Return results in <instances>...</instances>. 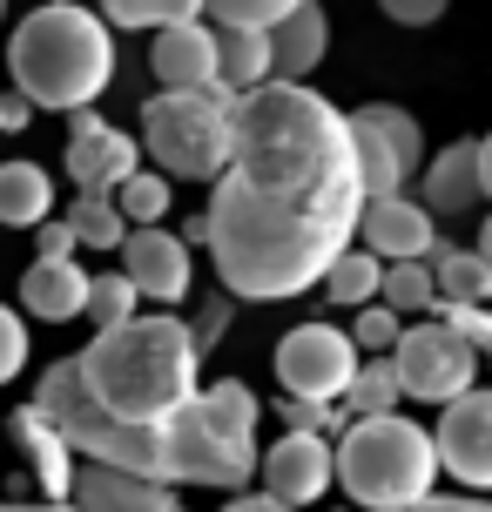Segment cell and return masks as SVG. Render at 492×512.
<instances>
[{"mask_svg": "<svg viewBox=\"0 0 492 512\" xmlns=\"http://www.w3.org/2000/svg\"><path fill=\"white\" fill-rule=\"evenodd\" d=\"M364 176L351 115L311 81H257L236 95V149L209 182V263L230 297L284 304L324 283L358 243Z\"/></svg>", "mask_w": 492, "mask_h": 512, "instance_id": "1", "label": "cell"}, {"mask_svg": "<svg viewBox=\"0 0 492 512\" xmlns=\"http://www.w3.org/2000/svg\"><path fill=\"white\" fill-rule=\"evenodd\" d=\"M34 405L61 425V438L75 445V459L129 465L142 479H169V486H250V472L263 459L257 438L209 425V411L196 398L176 405L169 418H115V411L95 405V391H88L75 358L41 371Z\"/></svg>", "mask_w": 492, "mask_h": 512, "instance_id": "2", "label": "cell"}, {"mask_svg": "<svg viewBox=\"0 0 492 512\" xmlns=\"http://www.w3.org/2000/svg\"><path fill=\"white\" fill-rule=\"evenodd\" d=\"M75 364L102 411H115V418H169L176 405L196 398L203 344H196V331L169 304H156L149 317L135 310L122 324L95 331V344Z\"/></svg>", "mask_w": 492, "mask_h": 512, "instance_id": "3", "label": "cell"}, {"mask_svg": "<svg viewBox=\"0 0 492 512\" xmlns=\"http://www.w3.org/2000/svg\"><path fill=\"white\" fill-rule=\"evenodd\" d=\"M7 68L34 108H81L95 102L108 81H115V34L102 14H88L75 0H48L34 7L14 41H7Z\"/></svg>", "mask_w": 492, "mask_h": 512, "instance_id": "4", "label": "cell"}, {"mask_svg": "<svg viewBox=\"0 0 492 512\" xmlns=\"http://www.w3.org/2000/svg\"><path fill=\"white\" fill-rule=\"evenodd\" d=\"M337 486L371 512H412L439 486V445L432 425H412L405 411H358L337 432Z\"/></svg>", "mask_w": 492, "mask_h": 512, "instance_id": "5", "label": "cell"}, {"mask_svg": "<svg viewBox=\"0 0 492 512\" xmlns=\"http://www.w3.org/2000/svg\"><path fill=\"white\" fill-rule=\"evenodd\" d=\"M236 149V88H162L142 102V155L176 182H216Z\"/></svg>", "mask_w": 492, "mask_h": 512, "instance_id": "6", "label": "cell"}, {"mask_svg": "<svg viewBox=\"0 0 492 512\" xmlns=\"http://www.w3.org/2000/svg\"><path fill=\"white\" fill-rule=\"evenodd\" d=\"M391 364H398L405 398H418V405H445V398H459L479 378V351L445 317L439 324H405L398 344H391Z\"/></svg>", "mask_w": 492, "mask_h": 512, "instance_id": "7", "label": "cell"}, {"mask_svg": "<svg viewBox=\"0 0 492 512\" xmlns=\"http://www.w3.org/2000/svg\"><path fill=\"white\" fill-rule=\"evenodd\" d=\"M351 149H358L364 196L405 189V182L425 169V128L398 102H364V108H351Z\"/></svg>", "mask_w": 492, "mask_h": 512, "instance_id": "8", "label": "cell"}, {"mask_svg": "<svg viewBox=\"0 0 492 512\" xmlns=\"http://www.w3.org/2000/svg\"><path fill=\"white\" fill-rule=\"evenodd\" d=\"M270 364H277V384L290 398H344L364 351H358V337L337 331V324H297Z\"/></svg>", "mask_w": 492, "mask_h": 512, "instance_id": "9", "label": "cell"}, {"mask_svg": "<svg viewBox=\"0 0 492 512\" xmlns=\"http://www.w3.org/2000/svg\"><path fill=\"white\" fill-rule=\"evenodd\" d=\"M432 445H439V472H452L472 492H492V391L466 384L459 398H445Z\"/></svg>", "mask_w": 492, "mask_h": 512, "instance_id": "10", "label": "cell"}, {"mask_svg": "<svg viewBox=\"0 0 492 512\" xmlns=\"http://www.w3.org/2000/svg\"><path fill=\"white\" fill-rule=\"evenodd\" d=\"M257 472H263V486H270L277 506H317V499L337 486V438H324V432H284L257 459Z\"/></svg>", "mask_w": 492, "mask_h": 512, "instance_id": "11", "label": "cell"}, {"mask_svg": "<svg viewBox=\"0 0 492 512\" xmlns=\"http://www.w3.org/2000/svg\"><path fill=\"white\" fill-rule=\"evenodd\" d=\"M129 169H142V142L108 128L88 102L68 108V176H75V189H115Z\"/></svg>", "mask_w": 492, "mask_h": 512, "instance_id": "12", "label": "cell"}, {"mask_svg": "<svg viewBox=\"0 0 492 512\" xmlns=\"http://www.w3.org/2000/svg\"><path fill=\"white\" fill-rule=\"evenodd\" d=\"M122 270L149 304H182L189 297V243L162 223H129L122 236Z\"/></svg>", "mask_w": 492, "mask_h": 512, "instance_id": "13", "label": "cell"}, {"mask_svg": "<svg viewBox=\"0 0 492 512\" xmlns=\"http://www.w3.org/2000/svg\"><path fill=\"white\" fill-rule=\"evenodd\" d=\"M358 243L378 250V256H425L439 243V216L425 209V196L378 189V196H364V209H358Z\"/></svg>", "mask_w": 492, "mask_h": 512, "instance_id": "14", "label": "cell"}, {"mask_svg": "<svg viewBox=\"0 0 492 512\" xmlns=\"http://www.w3.org/2000/svg\"><path fill=\"white\" fill-rule=\"evenodd\" d=\"M68 506H88V512H176V486H169V479H142L129 465L75 459Z\"/></svg>", "mask_w": 492, "mask_h": 512, "instance_id": "15", "label": "cell"}, {"mask_svg": "<svg viewBox=\"0 0 492 512\" xmlns=\"http://www.w3.org/2000/svg\"><path fill=\"white\" fill-rule=\"evenodd\" d=\"M7 432H14V445L27 452L34 492H41L48 506H68V492H75V445L61 438V425H54V418L34 405V398H27V405L7 418Z\"/></svg>", "mask_w": 492, "mask_h": 512, "instance_id": "16", "label": "cell"}, {"mask_svg": "<svg viewBox=\"0 0 492 512\" xmlns=\"http://www.w3.org/2000/svg\"><path fill=\"white\" fill-rule=\"evenodd\" d=\"M149 68H156L162 88H203V81H216V27H209L203 14H196V21L156 27Z\"/></svg>", "mask_w": 492, "mask_h": 512, "instance_id": "17", "label": "cell"}, {"mask_svg": "<svg viewBox=\"0 0 492 512\" xmlns=\"http://www.w3.org/2000/svg\"><path fill=\"white\" fill-rule=\"evenodd\" d=\"M418 196L432 216H472V209L486 203V182H479V142H445L425 169H418Z\"/></svg>", "mask_w": 492, "mask_h": 512, "instance_id": "18", "label": "cell"}, {"mask_svg": "<svg viewBox=\"0 0 492 512\" xmlns=\"http://www.w3.org/2000/svg\"><path fill=\"white\" fill-rule=\"evenodd\" d=\"M324 54H331V21L317 0H297L284 21H270V75L277 81H311Z\"/></svg>", "mask_w": 492, "mask_h": 512, "instance_id": "19", "label": "cell"}, {"mask_svg": "<svg viewBox=\"0 0 492 512\" xmlns=\"http://www.w3.org/2000/svg\"><path fill=\"white\" fill-rule=\"evenodd\" d=\"M88 304V270L75 256H34L21 270V310L41 317V324H68Z\"/></svg>", "mask_w": 492, "mask_h": 512, "instance_id": "20", "label": "cell"}, {"mask_svg": "<svg viewBox=\"0 0 492 512\" xmlns=\"http://www.w3.org/2000/svg\"><path fill=\"white\" fill-rule=\"evenodd\" d=\"M425 263H432V283H439L445 304H492V263L479 250L432 243V250H425ZM439 297H432V304H439Z\"/></svg>", "mask_w": 492, "mask_h": 512, "instance_id": "21", "label": "cell"}, {"mask_svg": "<svg viewBox=\"0 0 492 512\" xmlns=\"http://www.w3.org/2000/svg\"><path fill=\"white\" fill-rule=\"evenodd\" d=\"M41 216H54V176L41 162H0V223L34 230Z\"/></svg>", "mask_w": 492, "mask_h": 512, "instance_id": "22", "label": "cell"}, {"mask_svg": "<svg viewBox=\"0 0 492 512\" xmlns=\"http://www.w3.org/2000/svg\"><path fill=\"white\" fill-rule=\"evenodd\" d=\"M216 81L236 95L270 81V27H216Z\"/></svg>", "mask_w": 492, "mask_h": 512, "instance_id": "23", "label": "cell"}, {"mask_svg": "<svg viewBox=\"0 0 492 512\" xmlns=\"http://www.w3.org/2000/svg\"><path fill=\"white\" fill-rule=\"evenodd\" d=\"M378 277H385V256L358 243V250H344L331 270H324V283H317V290H324L337 310H358V304H371V297H378Z\"/></svg>", "mask_w": 492, "mask_h": 512, "instance_id": "24", "label": "cell"}, {"mask_svg": "<svg viewBox=\"0 0 492 512\" xmlns=\"http://www.w3.org/2000/svg\"><path fill=\"white\" fill-rule=\"evenodd\" d=\"M68 223H75L81 250H122V236H129V216L115 203V189H81Z\"/></svg>", "mask_w": 492, "mask_h": 512, "instance_id": "25", "label": "cell"}, {"mask_svg": "<svg viewBox=\"0 0 492 512\" xmlns=\"http://www.w3.org/2000/svg\"><path fill=\"white\" fill-rule=\"evenodd\" d=\"M378 297H385L398 317H418V310H432V297H439V283H432V263H425V256H385Z\"/></svg>", "mask_w": 492, "mask_h": 512, "instance_id": "26", "label": "cell"}, {"mask_svg": "<svg viewBox=\"0 0 492 512\" xmlns=\"http://www.w3.org/2000/svg\"><path fill=\"white\" fill-rule=\"evenodd\" d=\"M398 398H405V384H398V364H391V351H371V358L358 364L351 391H344L351 418H358V411H398Z\"/></svg>", "mask_w": 492, "mask_h": 512, "instance_id": "27", "label": "cell"}, {"mask_svg": "<svg viewBox=\"0 0 492 512\" xmlns=\"http://www.w3.org/2000/svg\"><path fill=\"white\" fill-rule=\"evenodd\" d=\"M196 405L209 411V425H223V432H250L257 438V418H263V405H257V391L250 384H236V378H223V384H196Z\"/></svg>", "mask_w": 492, "mask_h": 512, "instance_id": "28", "label": "cell"}, {"mask_svg": "<svg viewBox=\"0 0 492 512\" xmlns=\"http://www.w3.org/2000/svg\"><path fill=\"white\" fill-rule=\"evenodd\" d=\"M135 304H142V290L129 283V270H88V304H81V317L95 324V331H108V324H122V317H135Z\"/></svg>", "mask_w": 492, "mask_h": 512, "instance_id": "29", "label": "cell"}, {"mask_svg": "<svg viewBox=\"0 0 492 512\" xmlns=\"http://www.w3.org/2000/svg\"><path fill=\"white\" fill-rule=\"evenodd\" d=\"M169 189H176V176H162V169H129V176L115 182V203H122L129 223H162V216H169Z\"/></svg>", "mask_w": 492, "mask_h": 512, "instance_id": "30", "label": "cell"}, {"mask_svg": "<svg viewBox=\"0 0 492 512\" xmlns=\"http://www.w3.org/2000/svg\"><path fill=\"white\" fill-rule=\"evenodd\" d=\"M203 0H102V21L108 27H169V21H196Z\"/></svg>", "mask_w": 492, "mask_h": 512, "instance_id": "31", "label": "cell"}, {"mask_svg": "<svg viewBox=\"0 0 492 512\" xmlns=\"http://www.w3.org/2000/svg\"><path fill=\"white\" fill-rule=\"evenodd\" d=\"M398 331H405V324H398V310H391L385 297L358 304V317H351V337H358L364 358H371V351H391V344H398Z\"/></svg>", "mask_w": 492, "mask_h": 512, "instance_id": "32", "label": "cell"}, {"mask_svg": "<svg viewBox=\"0 0 492 512\" xmlns=\"http://www.w3.org/2000/svg\"><path fill=\"white\" fill-rule=\"evenodd\" d=\"M297 0H203V14L216 27H270V21H284Z\"/></svg>", "mask_w": 492, "mask_h": 512, "instance_id": "33", "label": "cell"}, {"mask_svg": "<svg viewBox=\"0 0 492 512\" xmlns=\"http://www.w3.org/2000/svg\"><path fill=\"white\" fill-rule=\"evenodd\" d=\"M432 317H445V324H452V331L466 337L472 351H479V364H492V310L486 304H432Z\"/></svg>", "mask_w": 492, "mask_h": 512, "instance_id": "34", "label": "cell"}, {"mask_svg": "<svg viewBox=\"0 0 492 512\" xmlns=\"http://www.w3.org/2000/svg\"><path fill=\"white\" fill-rule=\"evenodd\" d=\"M21 371H27V324H21V310L0 304V384H14Z\"/></svg>", "mask_w": 492, "mask_h": 512, "instance_id": "35", "label": "cell"}, {"mask_svg": "<svg viewBox=\"0 0 492 512\" xmlns=\"http://www.w3.org/2000/svg\"><path fill=\"white\" fill-rule=\"evenodd\" d=\"M75 250H81V236L68 216H41L34 223V256H75Z\"/></svg>", "mask_w": 492, "mask_h": 512, "instance_id": "36", "label": "cell"}, {"mask_svg": "<svg viewBox=\"0 0 492 512\" xmlns=\"http://www.w3.org/2000/svg\"><path fill=\"white\" fill-rule=\"evenodd\" d=\"M378 7H385L398 27H432L445 7H452V0H378Z\"/></svg>", "mask_w": 492, "mask_h": 512, "instance_id": "37", "label": "cell"}, {"mask_svg": "<svg viewBox=\"0 0 492 512\" xmlns=\"http://www.w3.org/2000/svg\"><path fill=\"white\" fill-rule=\"evenodd\" d=\"M189 331H196V344H216V337L230 331V297H216V304H203V317H196V324H189Z\"/></svg>", "mask_w": 492, "mask_h": 512, "instance_id": "38", "label": "cell"}, {"mask_svg": "<svg viewBox=\"0 0 492 512\" xmlns=\"http://www.w3.org/2000/svg\"><path fill=\"white\" fill-rule=\"evenodd\" d=\"M27 122H34V102H27L21 88H14V95H0V135H21Z\"/></svg>", "mask_w": 492, "mask_h": 512, "instance_id": "39", "label": "cell"}, {"mask_svg": "<svg viewBox=\"0 0 492 512\" xmlns=\"http://www.w3.org/2000/svg\"><path fill=\"white\" fill-rule=\"evenodd\" d=\"M230 512H277V499H270V486H263V492H236Z\"/></svg>", "mask_w": 492, "mask_h": 512, "instance_id": "40", "label": "cell"}, {"mask_svg": "<svg viewBox=\"0 0 492 512\" xmlns=\"http://www.w3.org/2000/svg\"><path fill=\"white\" fill-rule=\"evenodd\" d=\"M479 182H486V203H492V135H479Z\"/></svg>", "mask_w": 492, "mask_h": 512, "instance_id": "41", "label": "cell"}, {"mask_svg": "<svg viewBox=\"0 0 492 512\" xmlns=\"http://www.w3.org/2000/svg\"><path fill=\"white\" fill-rule=\"evenodd\" d=\"M182 243H209V216H189L182 223Z\"/></svg>", "mask_w": 492, "mask_h": 512, "instance_id": "42", "label": "cell"}, {"mask_svg": "<svg viewBox=\"0 0 492 512\" xmlns=\"http://www.w3.org/2000/svg\"><path fill=\"white\" fill-rule=\"evenodd\" d=\"M479 256H486V263H492V216H486V223H479Z\"/></svg>", "mask_w": 492, "mask_h": 512, "instance_id": "43", "label": "cell"}, {"mask_svg": "<svg viewBox=\"0 0 492 512\" xmlns=\"http://www.w3.org/2000/svg\"><path fill=\"white\" fill-rule=\"evenodd\" d=\"M0 21H7V0H0Z\"/></svg>", "mask_w": 492, "mask_h": 512, "instance_id": "44", "label": "cell"}]
</instances>
